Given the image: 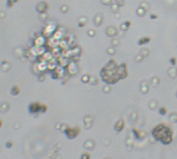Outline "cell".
Here are the masks:
<instances>
[{
    "mask_svg": "<svg viewBox=\"0 0 177 159\" xmlns=\"http://www.w3.org/2000/svg\"><path fill=\"white\" fill-rule=\"evenodd\" d=\"M153 138L161 142L163 145H169L173 142V131L166 124H158L154 127L151 132Z\"/></svg>",
    "mask_w": 177,
    "mask_h": 159,
    "instance_id": "6da1fadb",
    "label": "cell"
},
{
    "mask_svg": "<svg viewBox=\"0 0 177 159\" xmlns=\"http://www.w3.org/2000/svg\"><path fill=\"white\" fill-rule=\"evenodd\" d=\"M63 132L65 133V135L67 136V138L69 140H74L76 138L80 133V127H74V128H71V127H67L66 129L63 130Z\"/></svg>",
    "mask_w": 177,
    "mask_h": 159,
    "instance_id": "7a4b0ae2",
    "label": "cell"
},
{
    "mask_svg": "<svg viewBox=\"0 0 177 159\" xmlns=\"http://www.w3.org/2000/svg\"><path fill=\"white\" fill-rule=\"evenodd\" d=\"M41 103L39 102H32L29 104V110L30 114H35V113H38L41 114Z\"/></svg>",
    "mask_w": 177,
    "mask_h": 159,
    "instance_id": "3957f363",
    "label": "cell"
},
{
    "mask_svg": "<svg viewBox=\"0 0 177 159\" xmlns=\"http://www.w3.org/2000/svg\"><path fill=\"white\" fill-rule=\"evenodd\" d=\"M124 121H123L122 119H120V120H118L116 123H115L114 125V129L115 131H117V132H120V131H122L123 128H124Z\"/></svg>",
    "mask_w": 177,
    "mask_h": 159,
    "instance_id": "277c9868",
    "label": "cell"
},
{
    "mask_svg": "<svg viewBox=\"0 0 177 159\" xmlns=\"http://www.w3.org/2000/svg\"><path fill=\"white\" fill-rule=\"evenodd\" d=\"M94 146H96V144H94L93 140H87V142L84 144V147L86 149H88V150H92V149H94Z\"/></svg>",
    "mask_w": 177,
    "mask_h": 159,
    "instance_id": "5b68a950",
    "label": "cell"
},
{
    "mask_svg": "<svg viewBox=\"0 0 177 159\" xmlns=\"http://www.w3.org/2000/svg\"><path fill=\"white\" fill-rule=\"evenodd\" d=\"M11 95H14V96H17V95L20 93V89L18 86H14L13 88H11Z\"/></svg>",
    "mask_w": 177,
    "mask_h": 159,
    "instance_id": "8992f818",
    "label": "cell"
},
{
    "mask_svg": "<svg viewBox=\"0 0 177 159\" xmlns=\"http://www.w3.org/2000/svg\"><path fill=\"white\" fill-rule=\"evenodd\" d=\"M133 134H134V136H135V138H137V140H139L140 138V131L138 129H136V128H134L133 129Z\"/></svg>",
    "mask_w": 177,
    "mask_h": 159,
    "instance_id": "52a82bcc",
    "label": "cell"
},
{
    "mask_svg": "<svg viewBox=\"0 0 177 159\" xmlns=\"http://www.w3.org/2000/svg\"><path fill=\"white\" fill-rule=\"evenodd\" d=\"M170 120H171L172 122H174V123H176L177 122V114H175V113H173L170 116Z\"/></svg>",
    "mask_w": 177,
    "mask_h": 159,
    "instance_id": "ba28073f",
    "label": "cell"
},
{
    "mask_svg": "<svg viewBox=\"0 0 177 159\" xmlns=\"http://www.w3.org/2000/svg\"><path fill=\"white\" fill-rule=\"evenodd\" d=\"M158 112H160V114H161L162 116H164V115H166V113H167V108H164V106H161L160 110H158Z\"/></svg>",
    "mask_w": 177,
    "mask_h": 159,
    "instance_id": "9c48e42d",
    "label": "cell"
},
{
    "mask_svg": "<svg viewBox=\"0 0 177 159\" xmlns=\"http://www.w3.org/2000/svg\"><path fill=\"white\" fill-rule=\"evenodd\" d=\"M81 159H90V154L89 153H83L81 155Z\"/></svg>",
    "mask_w": 177,
    "mask_h": 159,
    "instance_id": "30bf717a",
    "label": "cell"
},
{
    "mask_svg": "<svg viewBox=\"0 0 177 159\" xmlns=\"http://www.w3.org/2000/svg\"><path fill=\"white\" fill-rule=\"evenodd\" d=\"M146 138V132L145 131H140V138L139 140H143V138Z\"/></svg>",
    "mask_w": 177,
    "mask_h": 159,
    "instance_id": "8fae6325",
    "label": "cell"
},
{
    "mask_svg": "<svg viewBox=\"0 0 177 159\" xmlns=\"http://www.w3.org/2000/svg\"><path fill=\"white\" fill-rule=\"evenodd\" d=\"M13 145H14V143H13V142H7V143L5 144V147H6V148H11V147H13Z\"/></svg>",
    "mask_w": 177,
    "mask_h": 159,
    "instance_id": "7c38bea8",
    "label": "cell"
},
{
    "mask_svg": "<svg viewBox=\"0 0 177 159\" xmlns=\"http://www.w3.org/2000/svg\"><path fill=\"white\" fill-rule=\"evenodd\" d=\"M170 61H171V64H172V65L175 64V59H174V58H172V59L170 60Z\"/></svg>",
    "mask_w": 177,
    "mask_h": 159,
    "instance_id": "4fadbf2b",
    "label": "cell"
},
{
    "mask_svg": "<svg viewBox=\"0 0 177 159\" xmlns=\"http://www.w3.org/2000/svg\"><path fill=\"white\" fill-rule=\"evenodd\" d=\"M2 126V121H1V120H0V127Z\"/></svg>",
    "mask_w": 177,
    "mask_h": 159,
    "instance_id": "5bb4252c",
    "label": "cell"
},
{
    "mask_svg": "<svg viewBox=\"0 0 177 159\" xmlns=\"http://www.w3.org/2000/svg\"><path fill=\"white\" fill-rule=\"evenodd\" d=\"M106 159H111V158H109V157H108V158H106Z\"/></svg>",
    "mask_w": 177,
    "mask_h": 159,
    "instance_id": "9a60e30c",
    "label": "cell"
},
{
    "mask_svg": "<svg viewBox=\"0 0 177 159\" xmlns=\"http://www.w3.org/2000/svg\"><path fill=\"white\" fill-rule=\"evenodd\" d=\"M176 95H177V94H176Z\"/></svg>",
    "mask_w": 177,
    "mask_h": 159,
    "instance_id": "2e32d148",
    "label": "cell"
}]
</instances>
